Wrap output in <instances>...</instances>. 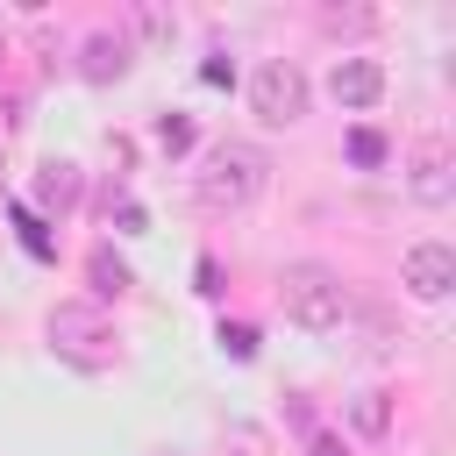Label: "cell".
<instances>
[{
	"mask_svg": "<svg viewBox=\"0 0 456 456\" xmlns=\"http://www.w3.org/2000/svg\"><path fill=\"white\" fill-rule=\"evenodd\" d=\"M285 314H292L306 335H335L342 314H349V292H342L335 271H321V264H292V271H285Z\"/></svg>",
	"mask_w": 456,
	"mask_h": 456,
	"instance_id": "7a4b0ae2",
	"label": "cell"
},
{
	"mask_svg": "<svg viewBox=\"0 0 456 456\" xmlns=\"http://www.w3.org/2000/svg\"><path fill=\"white\" fill-rule=\"evenodd\" d=\"M78 71H86L93 86L121 78V71H128V36H121V28H93V36H86V50H78Z\"/></svg>",
	"mask_w": 456,
	"mask_h": 456,
	"instance_id": "8992f818",
	"label": "cell"
},
{
	"mask_svg": "<svg viewBox=\"0 0 456 456\" xmlns=\"http://www.w3.org/2000/svg\"><path fill=\"white\" fill-rule=\"evenodd\" d=\"M157 142H164L171 157H185V150H192V121H185V114H164V121H157Z\"/></svg>",
	"mask_w": 456,
	"mask_h": 456,
	"instance_id": "4fadbf2b",
	"label": "cell"
},
{
	"mask_svg": "<svg viewBox=\"0 0 456 456\" xmlns=\"http://www.w3.org/2000/svg\"><path fill=\"white\" fill-rule=\"evenodd\" d=\"M14 221H21V242H28L36 256H50V235H43V221H36L28 207H14Z\"/></svg>",
	"mask_w": 456,
	"mask_h": 456,
	"instance_id": "5bb4252c",
	"label": "cell"
},
{
	"mask_svg": "<svg viewBox=\"0 0 456 456\" xmlns=\"http://www.w3.org/2000/svg\"><path fill=\"white\" fill-rule=\"evenodd\" d=\"M399 278H406L413 299H449L456 292V249L449 242H413L406 264H399Z\"/></svg>",
	"mask_w": 456,
	"mask_h": 456,
	"instance_id": "277c9868",
	"label": "cell"
},
{
	"mask_svg": "<svg viewBox=\"0 0 456 456\" xmlns=\"http://www.w3.org/2000/svg\"><path fill=\"white\" fill-rule=\"evenodd\" d=\"M86 271H93V292H100V299H121V292H128V264H121L114 249H93Z\"/></svg>",
	"mask_w": 456,
	"mask_h": 456,
	"instance_id": "30bf717a",
	"label": "cell"
},
{
	"mask_svg": "<svg viewBox=\"0 0 456 456\" xmlns=\"http://www.w3.org/2000/svg\"><path fill=\"white\" fill-rule=\"evenodd\" d=\"M221 349H228V356H256V328H242V321L221 328Z\"/></svg>",
	"mask_w": 456,
	"mask_h": 456,
	"instance_id": "9a60e30c",
	"label": "cell"
},
{
	"mask_svg": "<svg viewBox=\"0 0 456 456\" xmlns=\"http://www.w3.org/2000/svg\"><path fill=\"white\" fill-rule=\"evenodd\" d=\"M385 157H392V142H385L378 128H349V164H356V171H378Z\"/></svg>",
	"mask_w": 456,
	"mask_h": 456,
	"instance_id": "7c38bea8",
	"label": "cell"
},
{
	"mask_svg": "<svg viewBox=\"0 0 456 456\" xmlns=\"http://www.w3.org/2000/svg\"><path fill=\"white\" fill-rule=\"evenodd\" d=\"M50 342L71 349V356H86V342H107V328H100L93 306H57V314H50Z\"/></svg>",
	"mask_w": 456,
	"mask_h": 456,
	"instance_id": "52a82bcc",
	"label": "cell"
},
{
	"mask_svg": "<svg viewBox=\"0 0 456 456\" xmlns=\"http://www.w3.org/2000/svg\"><path fill=\"white\" fill-rule=\"evenodd\" d=\"M349 420H356V435H385L392 428V399L385 392H356L349 399Z\"/></svg>",
	"mask_w": 456,
	"mask_h": 456,
	"instance_id": "8fae6325",
	"label": "cell"
},
{
	"mask_svg": "<svg viewBox=\"0 0 456 456\" xmlns=\"http://www.w3.org/2000/svg\"><path fill=\"white\" fill-rule=\"evenodd\" d=\"M36 200H43V207H71V200H78V164H50V171L36 178Z\"/></svg>",
	"mask_w": 456,
	"mask_h": 456,
	"instance_id": "9c48e42d",
	"label": "cell"
},
{
	"mask_svg": "<svg viewBox=\"0 0 456 456\" xmlns=\"http://www.w3.org/2000/svg\"><path fill=\"white\" fill-rule=\"evenodd\" d=\"M264 150H249V142H214L207 150V171L192 178V192H200V207H214V214H235V207H249L256 192H264Z\"/></svg>",
	"mask_w": 456,
	"mask_h": 456,
	"instance_id": "6da1fadb",
	"label": "cell"
},
{
	"mask_svg": "<svg viewBox=\"0 0 456 456\" xmlns=\"http://www.w3.org/2000/svg\"><path fill=\"white\" fill-rule=\"evenodd\" d=\"M306 456H349V449H342V435H314V442H306Z\"/></svg>",
	"mask_w": 456,
	"mask_h": 456,
	"instance_id": "e0dca14e",
	"label": "cell"
},
{
	"mask_svg": "<svg viewBox=\"0 0 456 456\" xmlns=\"http://www.w3.org/2000/svg\"><path fill=\"white\" fill-rule=\"evenodd\" d=\"M249 107H256V121L292 128V121L306 114V71H299L292 57H264V64L249 71Z\"/></svg>",
	"mask_w": 456,
	"mask_h": 456,
	"instance_id": "3957f363",
	"label": "cell"
},
{
	"mask_svg": "<svg viewBox=\"0 0 456 456\" xmlns=\"http://www.w3.org/2000/svg\"><path fill=\"white\" fill-rule=\"evenodd\" d=\"M406 185H413V200L442 207V200L456 192V185H449V157H442V150H420V157H413V178H406Z\"/></svg>",
	"mask_w": 456,
	"mask_h": 456,
	"instance_id": "ba28073f",
	"label": "cell"
},
{
	"mask_svg": "<svg viewBox=\"0 0 456 456\" xmlns=\"http://www.w3.org/2000/svg\"><path fill=\"white\" fill-rule=\"evenodd\" d=\"M328 93H335V107L370 114V107L385 100V64H378V57H342V64L328 71Z\"/></svg>",
	"mask_w": 456,
	"mask_h": 456,
	"instance_id": "5b68a950",
	"label": "cell"
},
{
	"mask_svg": "<svg viewBox=\"0 0 456 456\" xmlns=\"http://www.w3.org/2000/svg\"><path fill=\"white\" fill-rule=\"evenodd\" d=\"M200 78H207V86H228V78H235V64H228V57H207V64H200Z\"/></svg>",
	"mask_w": 456,
	"mask_h": 456,
	"instance_id": "2e32d148",
	"label": "cell"
}]
</instances>
